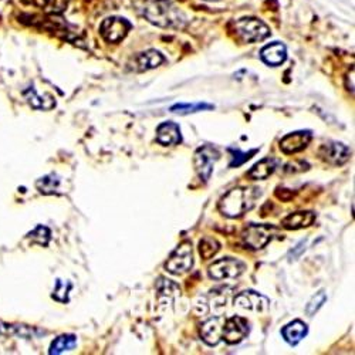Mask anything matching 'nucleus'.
<instances>
[{
	"instance_id": "f257e3e1",
	"label": "nucleus",
	"mask_w": 355,
	"mask_h": 355,
	"mask_svg": "<svg viewBox=\"0 0 355 355\" xmlns=\"http://www.w3.org/2000/svg\"><path fill=\"white\" fill-rule=\"evenodd\" d=\"M261 196V189L256 187L249 188H234L229 191L219 202V211L222 215L238 219L245 214L250 212L254 206L256 200Z\"/></svg>"
},
{
	"instance_id": "f03ea898",
	"label": "nucleus",
	"mask_w": 355,
	"mask_h": 355,
	"mask_svg": "<svg viewBox=\"0 0 355 355\" xmlns=\"http://www.w3.org/2000/svg\"><path fill=\"white\" fill-rule=\"evenodd\" d=\"M144 16L148 21L164 28H180L185 24V16L178 10L172 0H145Z\"/></svg>"
},
{
	"instance_id": "7ed1b4c3",
	"label": "nucleus",
	"mask_w": 355,
	"mask_h": 355,
	"mask_svg": "<svg viewBox=\"0 0 355 355\" xmlns=\"http://www.w3.org/2000/svg\"><path fill=\"white\" fill-rule=\"evenodd\" d=\"M234 32L245 43H257L270 36V28L268 24L254 17H245L236 21Z\"/></svg>"
},
{
	"instance_id": "20e7f679",
	"label": "nucleus",
	"mask_w": 355,
	"mask_h": 355,
	"mask_svg": "<svg viewBox=\"0 0 355 355\" xmlns=\"http://www.w3.org/2000/svg\"><path fill=\"white\" fill-rule=\"evenodd\" d=\"M275 233L276 227L272 225L250 223L242 233V241L246 248L252 250H259L273 239Z\"/></svg>"
},
{
	"instance_id": "39448f33",
	"label": "nucleus",
	"mask_w": 355,
	"mask_h": 355,
	"mask_svg": "<svg viewBox=\"0 0 355 355\" xmlns=\"http://www.w3.org/2000/svg\"><path fill=\"white\" fill-rule=\"evenodd\" d=\"M193 266V250L189 242H184L175 249L168 261L165 263V269L172 275H184L189 272Z\"/></svg>"
},
{
	"instance_id": "423d86ee",
	"label": "nucleus",
	"mask_w": 355,
	"mask_h": 355,
	"mask_svg": "<svg viewBox=\"0 0 355 355\" xmlns=\"http://www.w3.org/2000/svg\"><path fill=\"white\" fill-rule=\"evenodd\" d=\"M246 270V264L238 259L225 257L209 266V276L214 280L239 277Z\"/></svg>"
},
{
	"instance_id": "0eeeda50",
	"label": "nucleus",
	"mask_w": 355,
	"mask_h": 355,
	"mask_svg": "<svg viewBox=\"0 0 355 355\" xmlns=\"http://www.w3.org/2000/svg\"><path fill=\"white\" fill-rule=\"evenodd\" d=\"M218 159H219V153L215 150L214 146L205 145V146L199 148L195 154L193 164H195V169L200 178V181L208 182L211 180V176L214 173V166Z\"/></svg>"
},
{
	"instance_id": "6e6552de",
	"label": "nucleus",
	"mask_w": 355,
	"mask_h": 355,
	"mask_svg": "<svg viewBox=\"0 0 355 355\" xmlns=\"http://www.w3.org/2000/svg\"><path fill=\"white\" fill-rule=\"evenodd\" d=\"M130 28H131V23L127 21L125 19L108 17L103 21L100 27V33L108 43H118L123 39H125Z\"/></svg>"
},
{
	"instance_id": "1a4fd4ad",
	"label": "nucleus",
	"mask_w": 355,
	"mask_h": 355,
	"mask_svg": "<svg viewBox=\"0 0 355 355\" xmlns=\"http://www.w3.org/2000/svg\"><path fill=\"white\" fill-rule=\"evenodd\" d=\"M318 155L330 165L341 166L351 158V150L341 142H327L320 146Z\"/></svg>"
},
{
	"instance_id": "9d476101",
	"label": "nucleus",
	"mask_w": 355,
	"mask_h": 355,
	"mask_svg": "<svg viewBox=\"0 0 355 355\" xmlns=\"http://www.w3.org/2000/svg\"><path fill=\"white\" fill-rule=\"evenodd\" d=\"M249 330H250L249 322L242 317L234 315L225 320L222 338L230 345L239 344L243 338H246V336L249 334Z\"/></svg>"
},
{
	"instance_id": "9b49d317",
	"label": "nucleus",
	"mask_w": 355,
	"mask_h": 355,
	"mask_svg": "<svg viewBox=\"0 0 355 355\" xmlns=\"http://www.w3.org/2000/svg\"><path fill=\"white\" fill-rule=\"evenodd\" d=\"M269 304L270 302L268 297H264L263 294L253 290L242 291L234 297V306H238L243 310L263 313L269 309Z\"/></svg>"
},
{
	"instance_id": "f8f14e48",
	"label": "nucleus",
	"mask_w": 355,
	"mask_h": 355,
	"mask_svg": "<svg viewBox=\"0 0 355 355\" xmlns=\"http://www.w3.org/2000/svg\"><path fill=\"white\" fill-rule=\"evenodd\" d=\"M311 138H313V135L310 131H295V132L287 134L280 141V150L287 155L297 154V153L306 150Z\"/></svg>"
},
{
	"instance_id": "ddd939ff",
	"label": "nucleus",
	"mask_w": 355,
	"mask_h": 355,
	"mask_svg": "<svg viewBox=\"0 0 355 355\" xmlns=\"http://www.w3.org/2000/svg\"><path fill=\"white\" fill-rule=\"evenodd\" d=\"M164 62H165V58L159 51L148 50V51H142V53L137 54L132 58V62L130 63V69L137 71V73H144V71H148V70L157 69Z\"/></svg>"
},
{
	"instance_id": "4468645a",
	"label": "nucleus",
	"mask_w": 355,
	"mask_h": 355,
	"mask_svg": "<svg viewBox=\"0 0 355 355\" xmlns=\"http://www.w3.org/2000/svg\"><path fill=\"white\" fill-rule=\"evenodd\" d=\"M223 325L225 318L220 315H216L214 318H209L205 321L200 327V337L208 345H216L222 340L223 334Z\"/></svg>"
},
{
	"instance_id": "2eb2a0df",
	"label": "nucleus",
	"mask_w": 355,
	"mask_h": 355,
	"mask_svg": "<svg viewBox=\"0 0 355 355\" xmlns=\"http://www.w3.org/2000/svg\"><path fill=\"white\" fill-rule=\"evenodd\" d=\"M261 60L269 64V66H280L286 62L287 58V50H286V46L280 42H275V43H270L266 47L261 49Z\"/></svg>"
},
{
	"instance_id": "dca6fc26",
	"label": "nucleus",
	"mask_w": 355,
	"mask_h": 355,
	"mask_svg": "<svg viewBox=\"0 0 355 355\" xmlns=\"http://www.w3.org/2000/svg\"><path fill=\"white\" fill-rule=\"evenodd\" d=\"M157 141H158L161 145H164V146L178 145V144H180V142L182 141L180 125L172 123V121L162 123V124L157 128Z\"/></svg>"
},
{
	"instance_id": "f3484780",
	"label": "nucleus",
	"mask_w": 355,
	"mask_h": 355,
	"mask_svg": "<svg viewBox=\"0 0 355 355\" xmlns=\"http://www.w3.org/2000/svg\"><path fill=\"white\" fill-rule=\"evenodd\" d=\"M315 220V214L311 211H300V212H294L286 216L282 220V225L287 230H299L303 227H309L313 225Z\"/></svg>"
},
{
	"instance_id": "a211bd4d",
	"label": "nucleus",
	"mask_w": 355,
	"mask_h": 355,
	"mask_svg": "<svg viewBox=\"0 0 355 355\" xmlns=\"http://www.w3.org/2000/svg\"><path fill=\"white\" fill-rule=\"evenodd\" d=\"M309 333L307 325L300 321V320H294L293 322L287 324L286 327L282 330L283 338L290 344V345H297Z\"/></svg>"
},
{
	"instance_id": "6ab92c4d",
	"label": "nucleus",
	"mask_w": 355,
	"mask_h": 355,
	"mask_svg": "<svg viewBox=\"0 0 355 355\" xmlns=\"http://www.w3.org/2000/svg\"><path fill=\"white\" fill-rule=\"evenodd\" d=\"M276 168H277V161L275 158H264L250 168V171L248 172V176L253 181L268 180V178L276 171Z\"/></svg>"
},
{
	"instance_id": "aec40b11",
	"label": "nucleus",
	"mask_w": 355,
	"mask_h": 355,
	"mask_svg": "<svg viewBox=\"0 0 355 355\" xmlns=\"http://www.w3.org/2000/svg\"><path fill=\"white\" fill-rule=\"evenodd\" d=\"M24 97H26L27 103L36 110H51L55 105V101L51 96L46 94L42 97L36 93V90L32 87L27 88V90L24 92Z\"/></svg>"
},
{
	"instance_id": "412c9836",
	"label": "nucleus",
	"mask_w": 355,
	"mask_h": 355,
	"mask_svg": "<svg viewBox=\"0 0 355 355\" xmlns=\"http://www.w3.org/2000/svg\"><path fill=\"white\" fill-rule=\"evenodd\" d=\"M230 288H225V287H220V288H215L211 291V309L218 314L220 315L222 311L226 309V304L229 302V297H230Z\"/></svg>"
},
{
	"instance_id": "4be33fe9",
	"label": "nucleus",
	"mask_w": 355,
	"mask_h": 355,
	"mask_svg": "<svg viewBox=\"0 0 355 355\" xmlns=\"http://www.w3.org/2000/svg\"><path fill=\"white\" fill-rule=\"evenodd\" d=\"M157 290H158V297L162 300H168V302H173L178 295L181 294V290L180 287H178L172 280H168V279H164L161 277L158 282H157Z\"/></svg>"
},
{
	"instance_id": "5701e85b",
	"label": "nucleus",
	"mask_w": 355,
	"mask_h": 355,
	"mask_svg": "<svg viewBox=\"0 0 355 355\" xmlns=\"http://www.w3.org/2000/svg\"><path fill=\"white\" fill-rule=\"evenodd\" d=\"M77 345V338L76 336L71 334H63L60 337H57L51 345H50V354L53 355H58V354H63L66 351H71L74 347Z\"/></svg>"
},
{
	"instance_id": "b1692460",
	"label": "nucleus",
	"mask_w": 355,
	"mask_h": 355,
	"mask_svg": "<svg viewBox=\"0 0 355 355\" xmlns=\"http://www.w3.org/2000/svg\"><path fill=\"white\" fill-rule=\"evenodd\" d=\"M58 187H60V178L54 173L43 176L36 182V188L44 195L55 193L58 191Z\"/></svg>"
},
{
	"instance_id": "393cba45",
	"label": "nucleus",
	"mask_w": 355,
	"mask_h": 355,
	"mask_svg": "<svg viewBox=\"0 0 355 355\" xmlns=\"http://www.w3.org/2000/svg\"><path fill=\"white\" fill-rule=\"evenodd\" d=\"M0 334L5 336H19V337H33L35 330L28 329L27 325H15V324H5L0 322Z\"/></svg>"
},
{
	"instance_id": "a878e982",
	"label": "nucleus",
	"mask_w": 355,
	"mask_h": 355,
	"mask_svg": "<svg viewBox=\"0 0 355 355\" xmlns=\"http://www.w3.org/2000/svg\"><path fill=\"white\" fill-rule=\"evenodd\" d=\"M219 249H220V245L214 238H203L199 242V253L205 260L212 259L219 252Z\"/></svg>"
},
{
	"instance_id": "bb28decb",
	"label": "nucleus",
	"mask_w": 355,
	"mask_h": 355,
	"mask_svg": "<svg viewBox=\"0 0 355 355\" xmlns=\"http://www.w3.org/2000/svg\"><path fill=\"white\" fill-rule=\"evenodd\" d=\"M205 110H214V105L211 104H176L171 108L172 112L180 114V115H187V114H193L198 111H205Z\"/></svg>"
},
{
	"instance_id": "cd10ccee",
	"label": "nucleus",
	"mask_w": 355,
	"mask_h": 355,
	"mask_svg": "<svg viewBox=\"0 0 355 355\" xmlns=\"http://www.w3.org/2000/svg\"><path fill=\"white\" fill-rule=\"evenodd\" d=\"M50 236H51L50 229L43 226V225H39L35 230H32L31 233L27 234V238L32 239L35 243H39L42 246H47L49 242H50Z\"/></svg>"
},
{
	"instance_id": "c85d7f7f",
	"label": "nucleus",
	"mask_w": 355,
	"mask_h": 355,
	"mask_svg": "<svg viewBox=\"0 0 355 355\" xmlns=\"http://www.w3.org/2000/svg\"><path fill=\"white\" fill-rule=\"evenodd\" d=\"M325 302H327V294H325L324 290H320L318 293H315V295H313V299L307 304V309H306L307 315H314Z\"/></svg>"
},
{
	"instance_id": "c756f323",
	"label": "nucleus",
	"mask_w": 355,
	"mask_h": 355,
	"mask_svg": "<svg viewBox=\"0 0 355 355\" xmlns=\"http://www.w3.org/2000/svg\"><path fill=\"white\" fill-rule=\"evenodd\" d=\"M229 153L232 154V161L229 164L230 168H234V166H241L243 165L246 161H249L256 153L257 150H253L250 153H242L239 150H234V148H229Z\"/></svg>"
},
{
	"instance_id": "7c9ffc66",
	"label": "nucleus",
	"mask_w": 355,
	"mask_h": 355,
	"mask_svg": "<svg viewBox=\"0 0 355 355\" xmlns=\"http://www.w3.org/2000/svg\"><path fill=\"white\" fill-rule=\"evenodd\" d=\"M71 288V284L70 286H67V288H66V284L62 282V280H57V287H55V290H54V294H53V297H55V300L58 299V295L60 294H64V297L67 299V293H69V290ZM69 300V299H67Z\"/></svg>"
},
{
	"instance_id": "2f4dec72",
	"label": "nucleus",
	"mask_w": 355,
	"mask_h": 355,
	"mask_svg": "<svg viewBox=\"0 0 355 355\" xmlns=\"http://www.w3.org/2000/svg\"><path fill=\"white\" fill-rule=\"evenodd\" d=\"M67 5V0H50V8L53 12H62Z\"/></svg>"
},
{
	"instance_id": "473e14b6",
	"label": "nucleus",
	"mask_w": 355,
	"mask_h": 355,
	"mask_svg": "<svg viewBox=\"0 0 355 355\" xmlns=\"http://www.w3.org/2000/svg\"><path fill=\"white\" fill-rule=\"evenodd\" d=\"M26 3H31V5H35V6H39V8H43L49 3V0H24Z\"/></svg>"
}]
</instances>
